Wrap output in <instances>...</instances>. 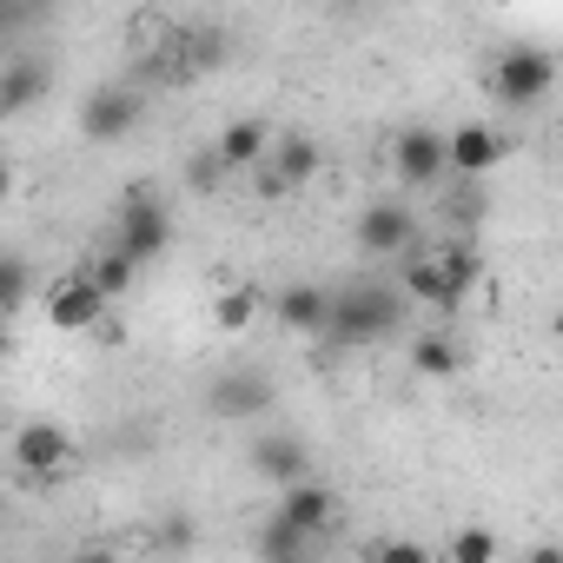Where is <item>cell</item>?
<instances>
[{
  "instance_id": "6da1fadb",
  "label": "cell",
  "mask_w": 563,
  "mask_h": 563,
  "mask_svg": "<svg viewBox=\"0 0 563 563\" xmlns=\"http://www.w3.org/2000/svg\"><path fill=\"white\" fill-rule=\"evenodd\" d=\"M398 319H405L398 286H378V278H352L345 292H332L325 339H332V345H372V339H385Z\"/></svg>"
},
{
  "instance_id": "7a4b0ae2",
  "label": "cell",
  "mask_w": 563,
  "mask_h": 563,
  "mask_svg": "<svg viewBox=\"0 0 563 563\" xmlns=\"http://www.w3.org/2000/svg\"><path fill=\"white\" fill-rule=\"evenodd\" d=\"M8 451H14V464H21L27 484H60V477L80 464V444H74L67 424H54V418H27Z\"/></svg>"
},
{
  "instance_id": "3957f363",
  "label": "cell",
  "mask_w": 563,
  "mask_h": 563,
  "mask_svg": "<svg viewBox=\"0 0 563 563\" xmlns=\"http://www.w3.org/2000/svg\"><path fill=\"white\" fill-rule=\"evenodd\" d=\"M206 405H212V418H225V424H258V418H272L278 385H272L258 365H239V372H219V378H212Z\"/></svg>"
},
{
  "instance_id": "277c9868",
  "label": "cell",
  "mask_w": 563,
  "mask_h": 563,
  "mask_svg": "<svg viewBox=\"0 0 563 563\" xmlns=\"http://www.w3.org/2000/svg\"><path fill=\"white\" fill-rule=\"evenodd\" d=\"M166 245H173V212H166L153 192L126 199V206H120V225H113V252H126L133 265H153Z\"/></svg>"
},
{
  "instance_id": "5b68a950",
  "label": "cell",
  "mask_w": 563,
  "mask_h": 563,
  "mask_svg": "<svg viewBox=\"0 0 563 563\" xmlns=\"http://www.w3.org/2000/svg\"><path fill=\"white\" fill-rule=\"evenodd\" d=\"M550 87H556V60L537 54V47H510V54L497 60V74H490V93H497L504 107H537Z\"/></svg>"
},
{
  "instance_id": "8992f818",
  "label": "cell",
  "mask_w": 563,
  "mask_h": 563,
  "mask_svg": "<svg viewBox=\"0 0 563 563\" xmlns=\"http://www.w3.org/2000/svg\"><path fill=\"white\" fill-rule=\"evenodd\" d=\"M504 159H510V140L490 120H464L457 133H444V173H457V179H484Z\"/></svg>"
},
{
  "instance_id": "52a82bcc",
  "label": "cell",
  "mask_w": 563,
  "mask_h": 563,
  "mask_svg": "<svg viewBox=\"0 0 563 563\" xmlns=\"http://www.w3.org/2000/svg\"><path fill=\"white\" fill-rule=\"evenodd\" d=\"M245 457H252V471H258L265 484H278V490H292V484L312 477V444H306L299 431H258V438L245 444Z\"/></svg>"
},
{
  "instance_id": "ba28073f",
  "label": "cell",
  "mask_w": 563,
  "mask_h": 563,
  "mask_svg": "<svg viewBox=\"0 0 563 563\" xmlns=\"http://www.w3.org/2000/svg\"><path fill=\"white\" fill-rule=\"evenodd\" d=\"M411 239H418V219H411L405 199H372V206L358 212V245H365L372 258H405Z\"/></svg>"
},
{
  "instance_id": "9c48e42d",
  "label": "cell",
  "mask_w": 563,
  "mask_h": 563,
  "mask_svg": "<svg viewBox=\"0 0 563 563\" xmlns=\"http://www.w3.org/2000/svg\"><path fill=\"white\" fill-rule=\"evenodd\" d=\"M133 126H140V93H133V87H100V93H87L80 133H87L93 146H113V140H126Z\"/></svg>"
},
{
  "instance_id": "30bf717a",
  "label": "cell",
  "mask_w": 563,
  "mask_h": 563,
  "mask_svg": "<svg viewBox=\"0 0 563 563\" xmlns=\"http://www.w3.org/2000/svg\"><path fill=\"white\" fill-rule=\"evenodd\" d=\"M391 173H398L405 186L444 179V133H438V126H405V133L391 140Z\"/></svg>"
},
{
  "instance_id": "8fae6325",
  "label": "cell",
  "mask_w": 563,
  "mask_h": 563,
  "mask_svg": "<svg viewBox=\"0 0 563 563\" xmlns=\"http://www.w3.org/2000/svg\"><path fill=\"white\" fill-rule=\"evenodd\" d=\"M272 517H278V523H292L299 537L319 543V537L332 530V517H339V497H332L325 484L306 477V484H292V490H278V510H272Z\"/></svg>"
},
{
  "instance_id": "7c38bea8",
  "label": "cell",
  "mask_w": 563,
  "mask_h": 563,
  "mask_svg": "<svg viewBox=\"0 0 563 563\" xmlns=\"http://www.w3.org/2000/svg\"><path fill=\"white\" fill-rule=\"evenodd\" d=\"M100 319H107V299L87 286L80 272H67L60 286L47 292V325H54V332H87V325H100Z\"/></svg>"
},
{
  "instance_id": "4fadbf2b",
  "label": "cell",
  "mask_w": 563,
  "mask_h": 563,
  "mask_svg": "<svg viewBox=\"0 0 563 563\" xmlns=\"http://www.w3.org/2000/svg\"><path fill=\"white\" fill-rule=\"evenodd\" d=\"M47 87H54V67L41 54H14L0 67V113H27L34 100H47Z\"/></svg>"
},
{
  "instance_id": "5bb4252c",
  "label": "cell",
  "mask_w": 563,
  "mask_h": 563,
  "mask_svg": "<svg viewBox=\"0 0 563 563\" xmlns=\"http://www.w3.org/2000/svg\"><path fill=\"white\" fill-rule=\"evenodd\" d=\"M431 265H438L444 312H457V306L477 292V278H484V258H477V245H438V252H431Z\"/></svg>"
},
{
  "instance_id": "9a60e30c",
  "label": "cell",
  "mask_w": 563,
  "mask_h": 563,
  "mask_svg": "<svg viewBox=\"0 0 563 563\" xmlns=\"http://www.w3.org/2000/svg\"><path fill=\"white\" fill-rule=\"evenodd\" d=\"M265 153H272V133L258 120H232L212 146V166L219 173H252V166H265Z\"/></svg>"
},
{
  "instance_id": "2e32d148",
  "label": "cell",
  "mask_w": 563,
  "mask_h": 563,
  "mask_svg": "<svg viewBox=\"0 0 563 563\" xmlns=\"http://www.w3.org/2000/svg\"><path fill=\"white\" fill-rule=\"evenodd\" d=\"M325 319H332V292L325 286H286V292H278V325H286V332L325 339Z\"/></svg>"
},
{
  "instance_id": "e0dca14e",
  "label": "cell",
  "mask_w": 563,
  "mask_h": 563,
  "mask_svg": "<svg viewBox=\"0 0 563 563\" xmlns=\"http://www.w3.org/2000/svg\"><path fill=\"white\" fill-rule=\"evenodd\" d=\"M265 166H272V186H306V179L325 166V153H319V140L292 133V140H278V146L265 153Z\"/></svg>"
},
{
  "instance_id": "ac0fdd59",
  "label": "cell",
  "mask_w": 563,
  "mask_h": 563,
  "mask_svg": "<svg viewBox=\"0 0 563 563\" xmlns=\"http://www.w3.org/2000/svg\"><path fill=\"white\" fill-rule=\"evenodd\" d=\"M80 278H87V286H93V292L113 306V299H126V292L140 286V265H133L126 252H113V245H107L100 258H87V265H80Z\"/></svg>"
},
{
  "instance_id": "d6986e66",
  "label": "cell",
  "mask_w": 563,
  "mask_h": 563,
  "mask_svg": "<svg viewBox=\"0 0 563 563\" xmlns=\"http://www.w3.org/2000/svg\"><path fill=\"white\" fill-rule=\"evenodd\" d=\"M411 372H418V378H457V372H464V352H457V339H444V332H424V339L411 345Z\"/></svg>"
},
{
  "instance_id": "ffe728a7",
  "label": "cell",
  "mask_w": 563,
  "mask_h": 563,
  "mask_svg": "<svg viewBox=\"0 0 563 563\" xmlns=\"http://www.w3.org/2000/svg\"><path fill=\"white\" fill-rule=\"evenodd\" d=\"M34 299V272H27V258H14V252H0V325H8L21 306Z\"/></svg>"
},
{
  "instance_id": "44dd1931",
  "label": "cell",
  "mask_w": 563,
  "mask_h": 563,
  "mask_svg": "<svg viewBox=\"0 0 563 563\" xmlns=\"http://www.w3.org/2000/svg\"><path fill=\"white\" fill-rule=\"evenodd\" d=\"M252 319H258V292H252V286H225V292L212 299V325H219V332H245Z\"/></svg>"
},
{
  "instance_id": "7402d4cb",
  "label": "cell",
  "mask_w": 563,
  "mask_h": 563,
  "mask_svg": "<svg viewBox=\"0 0 563 563\" xmlns=\"http://www.w3.org/2000/svg\"><path fill=\"white\" fill-rule=\"evenodd\" d=\"M451 563H497V530H484V523L451 530Z\"/></svg>"
},
{
  "instance_id": "603a6c76",
  "label": "cell",
  "mask_w": 563,
  "mask_h": 563,
  "mask_svg": "<svg viewBox=\"0 0 563 563\" xmlns=\"http://www.w3.org/2000/svg\"><path fill=\"white\" fill-rule=\"evenodd\" d=\"M372 563H431V550L424 543H411V537H391V543H378V556Z\"/></svg>"
},
{
  "instance_id": "cb8c5ba5",
  "label": "cell",
  "mask_w": 563,
  "mask_h": 563,
  "mask_svg": "<svg viewBox=\"0 0 563 563\" xmlns=\"http://www.w3.org/2000/svg\"><path fill=\"white\" fill-rule=\"evenodd\" d=\"M523 563H563V550H556V543H537V550H530Z\"/></svg>"
},
{
  "instance_id": "d4e9b609",
  "label": "cell",
  "mask_w": 563,
  "mask_h": 563,
  "mask_svg": "<svg viewBox=\"0 0 563 563\" xmlns=\"http://www.w3.org/2000/svg\"><path fill=\"white\" fill-rule=\"evenodd\" d=\"M8 199H14V166L0 159V206H8Z\"/></svg>"
},
{
  "instance_id": "484cf974",
  "label": "cell",
  "mask_w": 563,
  "mask_h": 563,
  "mask_svg": "<svg viewBox=\"0 0 563 563\" xmlns=\"http://www.w3.org/2000/svg\"><path fill=\"white\" fill-rule=\"evenodd\" d=\"M67 563H113V556H107V550H74Z\"/></svg>"
},
{
  "instance_id": "4316f807",
  "label": "cell",
  "mask_w": 563,
  "mask_h": 563,
  "mask_svg": "<svg viewBox=\"0 0 563 563\" xmlns=\"http://www.w3.org/2000/svg\"><path fill=\"white\" fill-rule=\"evenodd\" d=\"M8 352H14V339H8V325H0V365H8Z\"/></svg>"
},
{
  "instance_id": "83f0119b",
  "label": "cell",
  "mask_w": 563,
  "mask_h": 563,
  "mask_svg": "<svg viewBox=\"0 0 563 563\" xmlns=\"http://www.w3.org/2000/svg\"><path fill=\"white\" fill-rule=\"evenodd\" d=\"M0 523H8V504H0Z\"/></svg>"
}]
</instances>
